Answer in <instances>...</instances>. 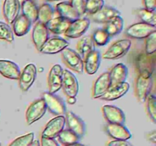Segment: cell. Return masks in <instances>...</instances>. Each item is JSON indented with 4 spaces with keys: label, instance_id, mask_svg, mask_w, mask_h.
<instances>
[{
    "label": "cell",
    "instance_id": "obj_47",
    "mask_svg": "<svg viewBox=\"0 0 156 146\" xmlns=\"http://www.w3.org/2000/svg\"><path fill=\"white\" fill-rule=\"evenodd\" d=\"M25 1H27V0H18V2H19V3L21 4H21H22V3H24Z\"/></svg>",
    "mask_w": 156,
    "mask_h": 146
},
{
    "label": "cell",
    "instance_id": "obj_28",
    "mask_svg": "<svg viewBox=\"0 0 156 146\" xmlns=\"http://www.w3.org/2000/svg\"><path fill=\"white\" fill-rule=\"evenodd\" d=\"M21 7L22 8V15L30 21L31 24L37 21L38 8L33 0H27L21 4Z\"/></svg>",
    "mask_w": 156,
    "mask_h": 146
},
{
    "label": "cell",
    "instance_id": "obj_3",
    "mask_svg": "<svg viewBox=\"0 0 156 146\" xmlns=\"http://www.w3.org/2000/svg\"><path fill=\"white\" fill-rule=\"evenodd\" d=\"M43 99L47 106V109L56 116H64L66 113V106L63 100L50 92H44Z\"/></svg>",
    "mask_w": 156,
    "mask_h": 146
},
{
    "label": "cell",
    "instance_id": "obj_1",
    "mask_svg": "<svg viewBox=\"0 0 156 146\" xmlns=\"http://www.w3.org/2000/svg\"><path fill=\"white\" fill-rule=\"evenodd\" d=\"M152 82V71L146 69L140 71L136 84V91L137 97L142 103L146 101L147 97L150 94Z\"/></svg>",
    "mask_w": 156,
    "mask_h": 146
},
{
    "label": "cell",
    "instance_id": "obj_25",
    "mask_svg": "<svg viewBox=\"0 0 156 146\" xmlns=\"http://www.w3.org/2000/svg\"><path fill=\"white\" fill-rule=\"evenodd\" d=\"M56 11L59 14V16L62 17L71 21L80 18V15L72 6L70 2H62L56 5Z\"/></svg>",
    "mask_w": 156,
    "mask_h": 146
},
{
    "label": "cell",
    "instance_id": "obj_15",
    "mask_svg": "<svg viewBox=\"0 0 156 146\" xmlns=\"http://www.w3.org/2000/svg\"><path fill=\"white\" fill-rule=\"evenodd\" d=\"M62 68L61 65H54L50 69L48 75L49 92L55 94L62 88Z\"/></svg>",
    "mask_w": 156,
    "mask_h": 146
},
{
    "label": "cell",
    "instance_id": "obj_22",
    "mask_svg": "<svg viewBox=\"0 0 156 146\" xmlns=\"http://www.w3.org/2000/svg\"><path fill=\"white\" fill-rule=\"evenodd\" d=\"M110 74L111 86L126 82L128 75V68L124 64L118 63L111 69Z\"/></svg>",
    "mask_w": 156,
    "mask_h": 146
},
{
    "label": "cell",
    "instance_id": "obj_30",
    "mask_svg": "<svg viewBox=\"0 0 156 146\" xmlns=\"http://www.w3.org/2000/svg\"><path fill=\"white\" fill-rule=\"evenodd\" d=\"M54 12L53 9L48 3H44L40 8H38L37 21L46 24L49 21L53 18Z\"/></svg>",
    "mask_w": 156,
    "mask_h": 146
},
{
    "label": "cell",
    "instance_id": "obj_23",
    "mask_svg": "<svg viewBox=\"0 0 156 146\" xmlns=\"http://www.w3.org/2000/svg\"><path fill=\"white\" fill-rule=\"evenodd\" d=\"M84 69L87 74L94 75L97 72L101 64V54L98 50H94L84 59Z\"/></svg>",
    "mask_w": 156,
    "mask_h": 146
},
{
    "label": "cell",
    "instance_id": "obj_45",
    "mask_svg": "<svg viewBox=\"0 0 156 146\" xmlns=\"http://www.w3.org/2000/svg\"><path fill=\"white\" fill-rule=\"evenodd\" d=\"M30 146H41V143L38 140H34L31 144H30Z\"/></svg>",
    "mask_w": 156,
    "mask_h": 146
},
{
    "label": "cell",
    "instance_id": "obj_36",
    "mask_svg": "<svg viewBox=\"0 0 156 146\" xmlns=\"http://www.w3.org/2000/svg\"><path fill=\"white\" fill-rule=\"evenodd\" d=\"M146 108L147 112L149 113V117L153 121V123H156V98L152 94H149L146 100Z\"/></svg>",
    "mask_w": 156,
    "mask_h": 146
},
{
    "label": "cell",
    "instance_id": "obj_37",
    "mask_svg": "<svg viewBox=\"0 0 156 146\" xmlns=\"http://www.w3.org/2000/svg\"><path fill=\"white\" fill-rule=\"evenodd\" d=\"M34 138V134L30 132L28 134L15 138L9 146H30Z\"/></svg>",
    "mask_w": 156,
    "mask_h": 146
},
{
    "label": "cell",
    "instance_id": "obj_42",
    "mask_svg": "<svg viewBox=\"0 0 156 146\" xmlns=\"http://www.w3.org/2000/svg\"><path fill=\"white\" fill-rule=\"evenodd\" d=\"M145 9L149 11H155L156 9V0H144Z\"/></svg>",
    "mask_w": 156,
    "mask_h": 146
},
{
    "label": "cell",
    "instance_id": "obj_5",
    "mask_svg": "<svg viewBox=\"0 0 156 146\" xmlns=\"http://www.w3.org/2000/svg\"><path fill=\"white\" fill-rule=\"evenodd\" d=\"M47 111V106L44 99L41 98L30 103L26 111V121L28 125H31L42 118Z\"/></svg>",
    "mask_w": 156,
    "mask_h": 146
},
{
    "label": "cell",
    "instance_id": "obj_18",
    "mask_svg": "<svg viewBox=\"0 0 156 146\" xmlns=\"http://www.w3.org/2000/svg\"><path fill=\"white\" fill-rule=\"evenodd\" d=\"M72 21L68 19L58 16L53 18L45 24L48 31L52 32L55 34H62L66 32Z\"/></svg>",
    "mask_w": 156,
    "mask_h": 146
},
{
    "label": "cell",
    "instance_id": "obj_49",
    "mask_svg": "<svg viewBox=\"0 0 156 146\" xmlns=\"http://www.w3.org/2000/svg\"><path fill=\"white\" fill-rule=\"evenodd\" d=\"M0 146H1V142H0Z\"/></svg>",
    "mask_w": 156,
    "mask_h": 146
},
{
    "label": "cell",
    "instance_id": "obj_27",
    "mask_svg": "<svg viewBox=\"0 0 156 146\" xmlns=\"http://www.w3.org/2000/svg\"><path fill=\"white\" fill-rule=\"evenodd\" d=\"M77 50L79 52V55L81 56L82 60L86 58L88 54L94 51V43L93 41L91 36H85L81 38L79 40L77 44Z\"/></svg>",
    "mask_w": 156,
    "mask_h": 146
},
{
    "label": "cell",
    "instance_id": "obj_21",
    "mask_svg": "<svg viewBox=\"0 0 156 146\" xmlns=\"http://www.w3.org/2000/svg\"><path fill=\"white\" fill-rule=\"evenodd\" d=\"M129 85L127 82H123V83L119 84V85H114V86H111L108 91L100 98L101 100H108V101L117 100L125 95L129 91Z\"/></svg>",
    "mask_w": 156,
    "mask_h": 146
},
{
    "label": "cell",
    "instance_id": "obj_46",
    "mask_svg": "<svg viewBox=\"0 0 156 146\" xmlns=\"http://www.w3.org/2000/svg\"><path fill=\"white\" fill-rule=\"evenodd\" d=\"M64 146H85L84 144H80V143H74V144H66Z\"/></svg>",
    "mask_w": 156,
    "mask_h": 146
},
{
    "label": "cell",
    "instance_id": "obj_33",
    "mask_svg": "<svg viewBox=\"0 0 156 146\" xmlns=\"http://www.w3.org/2000/svg\"><path fill=\"white\" fill-rule=\"evenodd\" d=\"M60 142H62L64 145L66 144H74L79 142L80 138L69 129H63L58 135Z\"/></svg>",
    "mask_w": 156,
    "mask_h": 146
},
{
    "label": "cell",
    "instance_id": "obj_44",
    "mask_svg": "<svg viewBox=\"0 0 156 146\" xmlns=\"http://www.w3.org/2000/svg\"><path fill=\"white\" fill-rule=\"evenodd\" d=\"M67 101H68V103H69V104H75V103H76V101H77V100H76V97H68Z\"/></svg>",
    "mask_w": 156,
    "mask_h": 146
},
{
    "label": "cell",
    "instance_id": "obj_11",
    "mask_svg": "<svg viewBox=\"0 0 156 146\" xmlns=\"http://www.w3.org/2000/svg\"><path fill=\"white\" fill-rule=\"evenodd\" d=\"M66 123L69 129L74 132L79 138L84 136L85 132V125L83 120L71 111L66 113Z\"/></svg>",
    "mask_w": 156,
    "mask_h": 146
},
{
    "label": "cell",
    "instance_id": "obj_6",
    "mask_svg": "<svg viewBox=\"0 0 156 146\" xmlns=\"http://www.w3.org/2000/svg\"><path fill=\"white\" fill-rule=\"evenodd\" d=\"M155 31H156V26L140 22L129 26L126 29V33L127 36L134 39H144Z\"/></svg>",
    "mask_w": 156,
    "mask_h": 146
},
{
    "label": "cell",
    "instance_id": "obj_31",
    "mask_svg": "<svg viewBox=\"0 0 156 146\" xmlns=\"http://www.w3.org/2000/svg\"><path fill=\"white\" fill-rule=\"evenodd\" d=\"M137 15L142 20L143 23L150 24L152 26H156V12L149 11L144 9H139L136 11Z\"/></svg>",
    "mask_w": 156,
    "mask_h": 146
},
{
    "label": "cell",
    "instance_id": "obj_34",
    "mask_svg": "<svg viewBox=\"0 0 156 146\" xmlns=\"http://www.w3.org/2000/svg\"><path fill=\"white\" fill-rule=\"evenodd\" d=\"M105 6L104 0H87L85 13L91 15L97 13Z\"/></svg>",
    "mask_w": 156,
    "mask_h": 146
},
{
    "label": "cell",
    "instance_id": "obj_7",
    "mask_svg": "<svg viewBox=\"0 0 156 146\" xmlns=\"http://www.w3.org/2000/svg\"><path fill=\"white\" fill-rule=\"evenodd\" d=\"M62 88L68 97H76L79 93V82L76 76L69 70L62 71Z\"/></svg>",
    "mask_w": 156,
    "mask_h": 146
},
{
    "label": "cell",
    "instance_id": "obj_41",
    "mask_svg": "<svg viewBox=\"0 0 156 146\" xmlns=\"http://www.w3.org/2000/svg\"><path fill=\"white\" fill-rule=\"evenodd\" d=\"M108 146H133L127 140H113L108 144Z\"/></svg>",
    "mask_w": 156,
    "mask_h": 146
},
{
    "label": "cell",
    "instance_id": "obj_38",
    "mask_svg": "<svg viewBox=\"0 0 156 146\" xmlns=\"http://www.w3.org/2000/svg\"><path fill=\"white\" fill-rule=\"evenodd\" d=\"M156 50V31L151 33L146 40V54L152 55Z\"/></svg>",
    "mask_w": 156,
    "mask_h": 146
},
{
    "label": "cell",
    "instance_id": "obj_17",
    "mask_svg": "<svg viewBox=\"0 0 156 146\" xmlns=\"http://www.w3.org/2000/svg\"><path fill=\"white\" fill-rule=\"evenodd\" d=\"M0 74L7 78L18 80L21 71L18 65L12 61L0 59Z\"/></svg>",
    "mask_w": 156,
    "mask_h": 146
},
{
    "label": "cell",
    "instance_id": "obj_9",
    "mask_svg": "<svg viewBox=\"0 0 156 146\" xmlns=\"http://www.w3.org/2000/svg\"><path fill=\"white\" fill-rule=\"evenodd\" d=\"M90 26V20L88 18H79L72 21L69 27L64 34L69 38H78L82 36L87 31Z\"/></svg>",
    "mask_w": 156,
    "mask_h": 146
},
{
    "label": "cell",
    "instance_id": "obj_48",
    "mask_svg": "<svg viewBox=\"0 0 156 146\" xmlns=\"http://www.w3.org/2000/svg\"><path fill=\"white\" fill-rule=\"evenodd\" d=\"M47 1H50V2H56V1H59V0H47Z\"/></svg>",
    "mask_w": 156,
    "mask_h": 146
},
{
    "label": "cell",
    "instance_id": "obj_19",
    "mask_svg": "<svg viewBox=\"0 0 156 146\" xmlns=\"http://www.w3.org/2000/svg\"><path fill=\"white\" fill-rule=\"evenodd\" d=\"M120 11L110 6H104L97 13L89 15V16L90 18L94 22L107 23L115 17L120 16Z\"/></svg>",
    "mask_w": 156,
    "mask_h": 146
},
{
    "label": "cell",
    "instance_id": "obj_14",
    "mask_svg": "<svg viewBox=\"0 0 156 146\" xmlns=\"http://www.w3.org/2000/svg\"><path fill=\"white\" fill-rule=\"evenodd\" d=\"M49 38V31L44 24L37 21L32 33V39L35 47L38 51H41Z\"/></svg>",
    "mask_w": 156,
    "mask_h": 146
},
{
    "label": "cell",
    "instance_id": "obj_43",
    "mask_svg": "<svg viewBox=\"0 0 156 146\" xmlns=\"http://www.w3.org/2000/svg\"><path fill=\"white\" fill-rule=\"evenodd\" d=\"M155 133H156L155 131H153L152 132L149 133V141H152V142L154 143V144L156 142V134Z\"/></svg>",
    "mask_w": 156,
    "mask_h": 146
},
{
    "label": "cell",
    "instance_id": "obj_2",
    "mask_svg": "<svg viewBox=\"0 0 156 146\" xmlns=\"http://www.w3.org/2000/svg\"><path fill=\"white\" fill-rule=\"evenodd\" d=\"M130 40L123 39L117 41L108 49L104 53L103 58L105 59H117L124 56L131 47Z\"/></svg>",
    "mask_w": 156,
    "mask_h": 146
},
{
    "label": "cell",
    "instance_id": "obj_16",
    "mask_svg": "<svg viewBox=\"0 0 156 146\" xmlns=\"http://www.w3.org/2000/svg\"><path fill=\"white\" fill-rule=\"evenodd\" d=\"M21 4L18 0H5L2 6V13L8 24H12L19 15Z\"/></svg>",
    "mask_w": 156,
    "mask_h": 146
},
{
    "label": "cell",
    "instance_id": "obj_29",
    "mask_svg": "<svg viewBox=\"0 0 156 146\" xmlns=\"http://www.w3.org/2000/svg\"><path fill=\"white\" fill-rule=\"evenodd\" d=\"M105 30L108 32L110 36H115V35L119 34L121 33V31L123 29V25H124V22H123V19L121 16H117L113 18L108 22L105 23Z\"/></svg>",
    "mask_w": 156,
    "mask_h": 146
},
{
    "label": "cell",
    "instance_id": "obj_26",
    "mask_svg": "<svg viewBox=\"0 0 156 146\" xmlns=\"http://www.w3.org/2000/svg\"><path fill=\"white\" fill-rule=\"evenodd\" d=\"M13 30L15 34L18 36H22L28 33L31 27L30 21L22 14L18 15L13 22Z\"/></svg>",
    "mask_w": 156,
    "mask_h": 146
},
{
    "label": "cell",
    "instance_id": "obj_35",
    "mask_svg": "<svg viewBox=\"0 0 156 146\" xmlns=\"http://www.w3.org/2000/svg\"><path fill=\"white\" fill-rule=\"evenodd\" d=\"M0 40L9 43L14 41V34L12 28L8 24L0 21Z\"/></svg>",
    "mask_w": 156,
    "mask_h": 146
},
{
    "label": "cell",
    "instance_id": "obj_20",
    "mask_svg": "<svg viewBox=\"0 0 156 146\" xmlns=\"http://www.w3.org/2000/svg\"><path fill=\"white\" fill-rule=\"evenodd\" d=\"M111 87V78H110L109 72H104L101 75L93 88V97L94 98H100L108 91Z\"/></svg>",
    "mask_w": 156,
    "mask_h": 146
},
{
    "label": "cell",
    "instance_id": "obj_13",
    "mask_svg": "<svg viewBox=\"0 0 156 146\" xmlns=\"http://www.w3.org/2000/svg\"><path fill=\"white\" fill-rule=\"evenodd\" d=\"M69 46L68 41L65 39L58 36L52 37L48 39V40L46 42L44 47L41 50V53L43 54L53 55L56 53L62 52L65 48H66Z\"/></svg>",
    "mask_w": 156,
    "mask_h": 146
},
{
    "label": "cell",
    "instance_id": "obj_32",
    "mask_svg": "<svg viewBox=\"0 0 156 146\" xmlns=\"http://www.w3.org/2000/svg\"><path fill=\"white\" fill-rule=\"evenodd\" d=\"M110 37L111 36L104 28H99L96 30L91 36L94 43H95L98 46H100V47L108 44L110 40Z\"/></svg>",
    "mask_w": 156,
    "mask_h": 146
},
{
    "label": "cell",
    "instance_id": "obj_39",
    "mask_svg": "<svg viewBox=\"0 0 156 146\" xmlns=\"http://www.w3.org/2000/svg\"><path fill=\"white\" fill-rule=\"evenodd\" d=\"M87 0H71L70 4L76 9L79 15H83L85 14V6Z\"/></svg>",
    "mask_w": 156,
    "mask_h": 146
},
{
    "label": "cell",
    "instance_id": "obj_10",
    "mask_svg": "<svg viewBox=\"0 0 156 146\" xmlns=\"http://www.w3.org/2000/svg\"><path fill=\"white\" fill-rule=\"evenodd\" d=\"M37 77V68L34 64H28L21 71L19 80V87L21 91H27L31 87Z\"/></svg>",
    "mask_w": 156,
    "mask_h": 146
},
{
    "label": "cell",
    "instance_id": "obj_24",
    "mask_svg": "<svg viewBox=\"0 0 156 146\" xmlns=\"http://www.w3.org/2000/svg\"><path fill=\"white\" fill-rule=\"evenodd\" d=\"M106 129L108 135L115 140H128L132 137L130 132L123 125L109 123Z\"/></svg>",
    "mask_w": 156,
    "mask_h": 146
},
{
    "label": "cell",
    "instance_id": "obj_40",
    "mask_svg": "<svg viewBox=\"0 0 156 146\" xmlns=\"http://www.w3.org/2000/svg\"><path fill=\"white\" fill-rule=\"evenodd\" d=\"M41 146H59V144L56 142V140H54V138H44V137L41 138Z\"/></svg>",
    "mask_w": 156,
    "mask_h": 146
},
{
    "label": "cell",
    "instance_id": "obj_8",
    "mask_svg": "<svg viewBox=\"0 0 156 146\" xmlns=\"http://www.w3.org/2000/svg\"><path fill=\"white\" fill-rule=\"evenodd\" d=\"M66 119L64 116H57L48 122L42 132V137L55 138L63 130Z\"/></svg>",
    "mask_w": 156,
    "mask_h": 146
},
{
    "label": "cell",
    "instance_id": "obj_12",
    "mask_svg": "<svg viewBox=\"0 0 156 146\" xmlns=\"http://www.w3.org/2000/svg\"><path fill=\"white\" fill-rule=\"evenodd\" d=\"M104 116L111 124L123 125L125 123V114L121 109L112 105H105L102 107Z\"/></svg>",
    "mask_w": 156,
    "mask_h": 146
},
{
    "label": "cell",
    "instance_id": "obj_4",
    "mask_svg": "<svg viewBox=\"0 0 156 146\" xmlns=\"http://www.w3.org/2000/svg\"><path fill=\"white\" fill-rule=\"evenodd\" d=\"M62 57L69 68L80 74L83 72L84 62L77 52L66 47L62 51Z\"/></svg>",
    "mask_w": 156,
    "mask_h": 146
}]
</instances>
